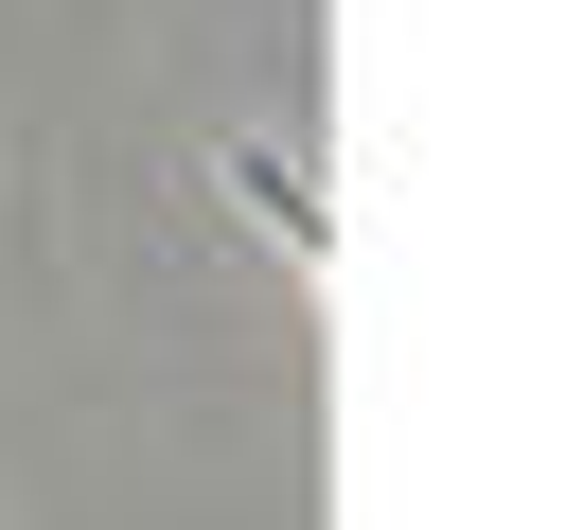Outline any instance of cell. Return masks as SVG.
Here are the masks:
<instances>
[]
</instances>
